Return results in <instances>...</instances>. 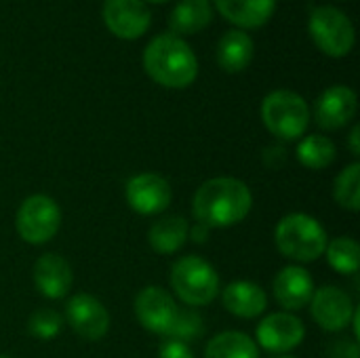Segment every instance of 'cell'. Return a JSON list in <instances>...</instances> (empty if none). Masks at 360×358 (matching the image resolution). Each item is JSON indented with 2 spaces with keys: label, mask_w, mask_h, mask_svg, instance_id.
Segmentation results:
<instances>
[{
  "label": "cell",
  "mask_w": 360,
  "mask_h": 358,
  "mask_svg": "<svg viewBox=\"0 0 360 358\" xmlns=\"http://www.w3.org/2000/svg\"><path fill=\"white\" fill-rule=\"evenodd\" d=\"M213 21L209 0H179L169 15V25L177 34H196Z\"/></svg>",
  "instance_id": "cell-20"
},
{
  "label": "cell",
  "mask_w": 360,
  "mask_h": 358,
  "mask_svg": "<svg viewBox=\"0 0 360 358\" xmlns=\"http://www.w3.org/2000/svg\"><path fill=\"white\" fill-rule=\"evenodd\" d=\"M253 53H255V46H253L251 36L243 30H230L219 38L217 63L221 70L236 74V72H243L251 63Z\"/></svg>",
  "instance_id": "cell-19"
},
{
  "label": "cell",
  "mask_w": 360,
  "mask_h": 358,
  "mask_svg": "<svg viewBox=\"0 0 360 358\" xmlns=\"http://www.w3.org/2000/svg\"><path fill=\"white\" fill-rule=\"evenodd\" d=\"M257 342L264 350L272 354H287L304 342L306 327L304 323L287 312H276L266 317L257 325Z\"/></svg>",
  "instance_id": "cell-13"
},
{
  "label": "cell",
  "mask_w": 360,
  "mask_h": 358,
  "mask_svg": "<svg viewBox=\"0 0 360 358\" xmlns=\"http://www.w3.org/2000/svg\"><path fill=\"white\" fill-rule=\"evenodd\" d=\"M148 2H156V4H160V2H167V0H148Z\"/></svg>",
  "instance_id": "cell-31"
},
{
  "label": "cell",
  "mask_w": 360,
  "mask_h": 358,
  "mask_svg": "<svg viewBox=\"0 0 360 358\" xmlns=\"http://www.w3.org/2000/svg\"><path fill=\"white\" fill-rule=\"evenodd\" d=\"M61 327H63L61 317H59L55 310H51V308H40V310H36V312L30 317V323H27L30 333H32L34 338H38V340H44V342H49V340H53L55 335H59V333H61Z\"/></svg>",
  "instance_id": "cell-26"
},
{
  "label": "cell",
  "mask_w": 360,
  "mask_h": 358,
  "mask_svg": "<svg viewBox=\"0 0 360 358\" xmlns=\"http://www.w3.org/2000/svg\"><path fill=\"white\" fill-rule=\"evenodd\" d=\"M278 0H213L215 8L234 25L255 30L268 23Z\"/></svg>",
  "instance_id": "cell-18"
},
{
  "label": "cell",
  "mask_w": 360,
  "mask_h": 358,
  "mask_svg": "<svg viewBox=\"0 0 360 358\" xmlns=\"http://www.w3.org/2000/svg\"><path fill=\"white\" fill-rule=\"evenodd\" d=\"M0 358H11V357H6V354H0Z\"/></svg>",
  "instance_id": "cell-32"
},
{
  "label": "cell",
  "mask_w": 360,
  "mask_h": 358,
  "mask_svg": "<svg viewBox=\"0 0 360 358\" xmlns=\"http://www.w3.org/2000/svg\"><path fill=\"white\" fill-rule=\"evenodd\" d=\"M314 295L312 276L300 266L283 268L274 279V298L285 310H302Z\"/></svg>",
  "instance_id": "cell-16"
},
{
  "label": "cell",
  "mask_w": 360,
  "mask_h": 358,
  "mask_svg": "<svg viewBox=\"0 0 360 358\" xmlns=\"http://www.w3.org/2000/svg\"><path fill=\"white\" fill-rule=\"evenodd\" d=\"M124 196L129 207L139 215H158L162 213L173 198L169 181L156 173L133 175L124 186Z\"/></svg>",
  "instance_id": "cell-9"
},
{
  "label": "cell",
  "mask_w": 360,
  "mask_h": 358,
  "mask_svg": "<svg viewBox=\"0 0 360 358\" xmlns=\"http://www.w3.org/2000/svg\"><path fill=\"white\" fill-rule=\"evenodd\" d=\"M15 226L25 243L44 245L59 232L61 209L51 196L34 194L21 203L15 217Z\"/></svg>",
  "instance_id": "cell-7"
},
{
  "label": "cell",
  "mask_w": 360,
  "mask_h": 358,
  "mask_svg": "<svg viewBox=\"0 0 360 358\" xmlns=\"http://www.w3.org/2000/svg\"><path fill=\"white\" fill-rule=\"evenodd\" d=\"M335 143L325 135H308L297 146V158L304 167L312 171L327 169L335 160Z\"/></svg>",
  "instance_id": "cell-23"
},
{
  "label": "cell",
  "mask_w": 360,
  "mask_h": 358,
  "mask_svg": "<svg viewBox=\"0 0 360 358\" xmlns=\"http://www.w3.org/2000/svg\"><path fill=\"white\" fill-rule=\"evenodd\" d=\"M72 268L70 264L57 255V253H46L36 260L34 264V285L38 293H42L46 300H61L70 293L72 289Z\"/></svg>",
  "instance_id": "cell-15"
},
{
  "label": "cell",
  "mask_w": 360,
  "mask_h": 358,
  "mask_svg": "<svg viewBox=\"0 0 360 358\" xmlns=\"http://www.w3.org/2000/svg\"><path fill=\"white\" fill-rule=\"evenodd\" d=\"M148 76L167 89H186L198 76V61L190 44L175 34H160L143 51Z\"/></svg>",
  "instance_id": "cell-2"
},
{
  "label": "cell",
  "mask_w": 360,
  "mask_h": 358,
  "mask_svg": "<svg viewBox=\"0 0 360 358\" xmlns=\"http://www.w3.org/2000/svg\"><path fill=\"white\" fill-rule=\"evenodd\" d=\"M333 196L340 203V207L348 209V211H360V165L352 162L350 167H346L335 184H333Z\"/></svg>",
  "instance_id": "cell-25"
},
{
  "label": "cell",
  "mask_w": 360,
  "mask_h": 358,
  "mask_svg": "<svg viewBox=\"0 0 360 358\" xmlns=\"http://www.w3.org/2000/svg\"><path fill=\"white\" fill-rule=\"evenodd\" d=\"M205 358H259V348L240 331H224L209 342Z\"/></svg>",
  "instance_id": "cell-22"
},
{
  "label": "cell",
  "mask_w": 360,
  "mask_h": 358,
  "mask_svg": "<svg viewBox=\"0 0 360 358\" xmlns=\"http://www.w3.org/2000/svg\"><path fill=\"white\" fill-rule=\"evenodd\" d=\"M221 302H224V308L238 319H255L268 306V298H266L264 289L251 281L230 283L224 289Z\"/></svg>",
  "instance_id": "cell-17"
},
{
  "label": "cell",
  "mask_w": 360,
  "mask_h": 358,
  "mask_svg": "<svg viewBox=\"0 0 360 358\" xmlns=\"http://www.w3.org/2000/svg\"><path fill=\"white\" fill-rule=\"evenodd\" d=\"M310 310H312L314 323L321 329L331 331V333L346 329L354 317L352 300L340 287H323V289L314 291V295L310 300Z\"/></svg>",
  "instance_id": "cell-12"
},
{
  "label": "cell",
  "mask_w": 360,
  "mask_h": 358,
  "mask_svg": "<svg viewBox=\"0 0 360 358\" xmlns=\"http://www.w3.org/2000/svg\"><path fill=\"white\" fill-rule=\"evenodd\" d=\"M308 32L314 44L329 57H346L356 38L350 17L335 6H316L308 19Z\"/></svg>",
  "instance_id": "cell-6"
},
{
  "label": "cell",
  "mask_w": 360,
  "mask_h": 358,
  "mask_svg": "<svg viewBox=\"0 0 360 358\" xmlns=\"http://www.w3.org/2000/svg\"><path fill=\"white\" fill-rule=\"evenodd\" d=\"M171 287L186 306H207L219 293V274L207 260L186 255L171 268Z\"/></svg>",
  "instance_id": "cell-4"
},
{
  "label": "cell",
  "mask_w": 360,
  "mask_h": 358,
  "mask_svg": "<svg viewBox=\"0 0 360 358\" xmlns=\"http://www.w3.org/2000/svg\"><path fill=\"white\" fill-rule=\"evenodd\" d=\"M65 321L82 340L89 342H99L110 329V314L105 306L89 293H78L68 302Z\"/></svg>",
  "instance_id": "cell-10"
},
{
  "label": "cell",
  "mask_w": 360,
  "mask_h": 358,
  "mask_svg": "<svg viewBox=\"0 0 360 358\" xmlns=\"http://www.w3.org/2000/svg\"><path fill=\"white\" fill-rule=\"evenodd\" d=\"M202 333V323H200V317L190 312V310H179V317H177V323H175V329L171 333V340H196L198 335Z\"/></svg>",
  "instance_id": "cell-27"
},
{
  "label": "cell",
  "mask_w": 360,
  "mask_h": 358,
  "mask_svg": "<svg viewBox=\"0 0 360 358\" xmlns=\"http://www.w3.org/2000/svg\"><path fill=\"white\" fill-rule=\"evenodd\" d=\"M253 207L247 184L234 177H213L205 181L192 200L194 215L205 228H230L240 224Z\"/></svg>",
  "instance_id": "cell-1"
},
{
  "label": "cell",
  "mask_w": 360,
  "mask_h": 358,
  "mask_svg": "<svg viewBox=\"0 0 360 358\" xmlns=\"http://www.w3.org/2000/svg\"><path fill=\"white\" fill-rule=\"evenodd\" d=\"M278 251L293 262H314L327 249V232L319 219L306 213H291L283 217L274 230Z\"/></svg>",
  "instance_id": "cell-3"
},
{
  "label": "cell",
  "mask_w": 360,
  "mask_h": 358,
  "mask_svg": "<svg viewBox=\"0 0 360 358\" xmlns=\"http://www.w3.org/2000/svg\"><path fill=\"white\" fill-rule=\"evenodd\" d=\"M356 93L350 87L338 84L327 89L314 106V118L319 122L321 129L327 131H338L342 127H346L354 114H356Z\"/></svg>",
  "instance_id": "cell-14"
},
{
  "label": "cell",
  "mask_w": 360,
  "mask_h": 358,
  "mask_svg": "<svg viewBox=\"0 0 360 358\" xmlns=\"http://www.w3.org/2000/svg\"><path fill=\"white\" fill-rule=\"evenodd\" d=\"M268 358H295V357H291V354H272V357H268Z\"/></svg>",
  "instance_id": "cell-30"
},
{
  "label": "cell",
  "mask_w": 360,
  "mask_h": 358,
  "mask_svg": "<svg viewBox=\"0 0 360 358\" xmlns=\"http://www.w3.org/2000/svg\"><path fill=\"white\" fill-rule=\"evenodd\" d=\"M135 314H137V321L148 331L171 338L177 317H179V306L165 289L146 287L135 298Z\"/></svg>",
  "instance_id": "cell-8"
},
{
  "label": "cell",
  "mask_w": 360,
  "mask_h": 358,
  "mask_svg": "<svg viewBox=\"0 0 360 358\" xmlns=\"http://www.w3.org/2000/svg\"><path fill=\"white\" fill-rule=\"evenodd\" d=\"M262 120L278 139H300L310 124V108L302 95L281 89L266 95L262 103Z\"/></svg>",
  "instance_id": "cell-5"
},
{
  "label": "cell",
  "mask_w": 360,
  "mask_h": 358,
  "mask_svg": "<svg viewBox=\"0 0 360 358\" xmlns=\"http://www.w3.org/2000/svg\"><path fill=\"white\" fill-rule=\"evenodd\" d=\"M327 260L333 270L340 274H356L360 266V247L359 243L350 236H340L327 243Z\"/></svg>",
  "instance_id": "cell-24"
},
{
  "label": "cell",
  "mask_w": 360,
  "mask_h": 358,
  "mask_svg": "<svg viewBox=\"0 0 360 358\" xmlns=\"http://www.w3.org/2000/svg\"><path fill=\"white\" fill-rule=\"evenodd\" d=\"M103 21L114 36L135 40L148 32L152 15L143 0H105Z\"/></svg>",
  "instance_id": "cell-11"
},
{
  "label": "cell",
  "mask_w": 360,
  "mask_h": 358,
  "mask_svg": "<svg viewBox=\"0 0 360 358\" xmlns=\"http://www.w3.org/2000/svg\"><path fill=\"white\" fill-rule=\"evenodd\" d=\"M158 358H194V352L192 348L181 342V340H167L162 346H160V352H158Z\"/></svg>",
  "instance_id": "cell-28"
},
{
  "label": "cell",
  "mask_w": 360,
  "mask_h": 358,
  "mask_svg": "<svg viewBox=\"0 0 360 358\" xmlns=\"http://www.w3.org/2000/svg\"><path fill=\"white\" fill-rule=\"evenodd\" d=\"M350 152L352 156H360V127L356 124L350 133Z\"/></svg>",
  "instance_id": "cell-29"
},
{
  "label": "cell",
  "mask_w": 360,
  "mask_h": 358,
  "mask_svg": "<svg viewBox=\"0 0 360 358\" xmlns=\"http://www.w3.org/2000/svg\"><path fill=\"white\" fill-rule=\"evenodd\" d=\"M188 236H190V226L181 215H171L154 222L148 234L152 249L162 255L179 251L186 245Z\"/></svg>",
  "instance_id": "cell-21"
}]
</instances>
